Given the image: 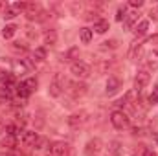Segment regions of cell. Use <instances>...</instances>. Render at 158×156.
Instances as JSON below:
<instances>
[{
  "label": "cell",
  "instance_id": "4",
  "mask_svg": "<svg viewBox=\"0 0 158 156\" xmlns=\"http://www.w3.org/2000/svg\"><path fill=\"white\" fill-rule=\"evenodd\" d=\"M66 84H68L66 92L72 96V99H79V97H83V96L86 94V84H85V83L72 81V83H66Z\"/></svg>",
  "mask_w": 158,
  "mask_h": 156
},
{
  "label": "cell",
  "instance_id": "38",
  "mask_svg": "<svg viewBox=\"0 0 158 156\" xmlns=\"http://www.w3.org/2000/svg\"><path fill=\"white\" fill-rule=\"evenodd\" d=\"M4 129H6V125H4V121H2V119H0V134H2V132H4Z\"/></svg>",
  "mask_w": 158,
  "mask_h": 156
},
{
  "label": "cell",
  "instance_id": "7",
  "mask_svg": "<svg viewBox=\"0 0 158 156\" xmlns=\"http://www.w3.org/2000/svg\"><path fill=\"white\" fill-rule=\"evenodd\" d=\"M37 140H39V134L35 130H24L22 132V138H20L22 145H26V147H33L37 143Z\"/></svg>",
  "mask_w": 158,
  "mask_h": 156
},
{
  "label": "cell",
  "instance_id": "31",
  "mask_svg": "<svg viewBox=\"0 0 158 156\" xmlns=\"http://www.w3.org/2000/svg\"><path fill=\"white\" fill-rule=\"evenodd\" d=\"M109 46H110V48H116L118 42H116V40H105V42H103V48H109Z\"/></svg>",
  "mask_w": 158,
  "mask_h": 156
},
{
  "label": "cell",
  "instance_id": "21",
  "mask_svg": "<svg viewBox=\"0 0 158 156\" xmlns=\"http://www.w3.org/2000/svg\"><path fill=\"white\" fill-rule=\"evenodd\" d=\"M22 83H24V86L30 90V94H31V92L37 88V79H35V77H28V79H24Z\"/></svg>",
  "mask_w": 158,
  "mask_h": 156
},
{
  "label": "cell",
  "instance_id": "26",
  "mask_svg": "<svg viewBox=\"0 0 158 156\" xmlns=\"http://www.w3.org/2000/svg\"><path fill=\"white\" fill-rule=\"evenodd\" d=\"M125 17H127V9L125 7H118V11H116V20H125Z\"/></svg>",
  "mask_w": 158,
  "mask_h": 156
},
{
  "label": "cell",
  "instance_id": "35",
  "mask_svg": "<svg viewBox=\"0 0 158 156\" xmlns=\"http://www.w3.org/2000/svg\"><path fill=\"white\" fill-rule=\"evenodd\" d=\"M142 156H156V154H155L151 149H143V151H142Z\"/></svg>",
  "mask_w": 158,
  "mask_h": 156
},
{
  "label": "cell",
  "instance_id": "30",
  "mask_svg": "<svg viewBox=\"0 0 158 156\" xmlns=\"http://www.w3.org/2000/svg\"><path fill=\"white\" fill-rule=\"evenodd\" d=\"M6 130H7V134H11V136H17V125H6Z\"/></svg>",
  "mask_w": 158,
  "mask_h": 156
},
{
  "label": "cell",
  "instance_id": "8",
  "mask_svg": "<svg viewBox=\"0 0 158 156\" xmlns=\"http://www.w3.org/2000/svg\"><path fill=\"white\" fill-rule=\"evenodd\" d=\"M15 86H17V81L13 77V74H4V76L0 77V92L11 90V88H15Z\"/></svg>",
  "mask_w": 158,
  "mask_h": 156
},
{
  "label": "cell",
  "instance_id": "11",
  "mask_svg": "<svg viewBox=\"0 0 158 156\" xmlns=\"http://www.w3.org/2000/svg\"><path fill=\"white\" fill-rule=\"evenodd\" d=\"M138 11H131V13H127V17H125V20H123V26L127 28V30H132L136 24H138Z\"/></svg>",
  "mask_w": 158,
  "mask_h": 156
},
{
  "label": "cell",
  "instance_id": "1",
  "mask_svg": "<svg viewBox=\"0 0 158 156\" xmlns=\"http://www.w3.org/2000/svg\"><path fill=\"white\" fill-rule=\"evenodd\" d=\"M64 84H66L64 77H63L61 74H55V76H53V79H52V83H50L48 94H50L52 97H59V96L64 92Z\"/></svg>",
  "mask_w": 158,
  "mask_h": 156
},
{
  "label": "cell",
  "instance_id": "17",
  "mask_svg": "<svg viewBox=\"0 0 158 156\" xmlns=\"http://www.w3.org/2000/svg\"><path fill=\"white\" fill-rule=\"evenodd\" d=\"M79 37H81V42H83V44H88V42L92 40V30H90V28H81Z\"/></svg>",
  "mask_w": 158,
  "mask_h": 156
},
{
  "label": "cell",
  "instance_id": "10",
  "mask_svg": "<svg viewBox=\"0 0 158 156\" xmlns=\"http://www.w3.org/2000/svg\"><path fill=\"white\" fill-rule=\"evenodd\" d=\"M121 88V81L118 77H109L107 79V88H105V94L107 96H114Z\"/></svg>",
  "mask_w": 158,
  "mask_h": 156
},
{
  "label": "cell",
  "instance_id": "5",
  "mask_svg": "<svg viewBox=\"0 0 158 156\" xmlns=\"http://www.w3.org/2000/svg\"><path fill=\"white\" fill-rule=\"evenodd\" d=\"M149 81H151L149 72H147V70H140V72L136 74V77H134V90H136V92H142V90L149 84Z\"/></svg>",
  "mask_w": 158,
  "mask_h": 156
},
{
  "label": "cell",
  "instance_id": "12",
  "mask_svg": "<svg viewBox=\"0 0 158 156\" xmlns=\"http://www.w3.org/2000/svg\"><path fill=\"white\" fill-rule=\"evenodd\" d=\"M147 30H149V20H138V24L134 26V33H136V37L145 35Z\"/></svg>",
  "mask_w": 158,
  "mask_h": 156
},
{
  "label": "cell",
  "instance_id": "6",
  "mask_svg": "<svg viewBox=\"0 0 158 156\" xmlns=\"http://www.w3.org/2000/svg\"><path fill=\"white\" fill-rule=\"evenodd\" d=\"M50 151H52V156H68L70 154V147L64 142H55L50 147Z\"/></svg>",
  "mask_w": 158,
  "mask_h": 156
},
{
  "label": "cell",
  "instance_id": "28",
  "mask_svg": "<svg viewBox=\"0 0 158 156\" xmlns=\"http://www.w3.org/2000/svg\"><path fill=\"white\" fill-rule=\"evenodd\" d=\"M48 142H46V138H40L39 136V140H37V143L33 145V149H37V151H40V149H44V145H46Z\"/></svg>",
  "mask_w": 158,
  "mask_h": 156
},
{
  "label": "cell",
  "instance_id": "29",
  "mask_svg": "<svg viewBox=\"0 0 158 156\" xmlns=\"http://www.w3.org/2000/svg\"><path fill=\"white\" fill-rule=\"evenodd\" d=\"M149 101H151V103H158V86L153 88V92H151V96H149Z\"/></svg>",
  "mask_w": 158,
  "mask_h": 156
},
{
  "label": "cell",
  "instance_id": "16",
  "mask_svg": "<svg viewBox=\"0 0 158 156\" xmlns=\"http://www.w3.org/2000/svg\"><path fill=\"white\" fill-rule=\"evenodd\" d=\"M42 39H44V44H46V46H53V44L57 42V31H55V30H50V31L44 33Z\"/></svg>",
  "mask_w": 158,
  "mask_h": 156
},
{
  "label": "cell",
  "instance_id": "25",
  "mask_svg": "<svg viewBox=\"0 0 158 156\" xmlns=\"http://www.w3.org/2000/svg\"><path fill=\"white\" fill-rule=\"evenodd\" d=\"M2 17H4L6 20H11V18L17 17V11H15V9H6V11L2 13Z\"/></svg>",
  "mask_w": 158,
  "mask_h": 156
},
{
  "label": "cell",
  "instance_id": "3",
  "mask_svg": "<svg viewBox=\"0 0 158 156\" xmlns=\"http://www.w3.org/2000/svg\"><path fill=\"white\" fill-rule=\"evenodd\" d=\"M70 72H72L74 77L86 79L90 76V66H88L86 63H83V61H74V63L70 64Z\"/></svg>",
  "mask_w": 158,
  "mask_h": 156
},
{
  "label": "cell",
  "instance_id": "41",
  "mask_svg": "<svg viewBox=\"0 0 158 156\" xmlns=\"http://www.w3.org/2000/svg\"><path fill=\"white\" fill-rule=\"evenodd\" d=\"M68 156H70V154H68Z\"/></svg>",
  "mask_w": 158,
  "mask_h": 156
},
{
  "label": "cell",
  "instance_id": "15",
  "mask_svg": "<svg viewBox=\"0 0 158 156\" xmlns=\"http://www.w3.org/2000/svg\"><path fill=\"white\" fill-rule=\"evenodd\" d=\"M17 30H19V28H17L15 24H6L4 30H2V37H4V39H13V35L17 33Z\"/></svg>",
  "mask_w": 158,
  "mask_h": 156
},
{
  "label": "cell",
  "instance_id": "40",
  "mask_svg": "<svg viewBox=\"0 0 158 156\" xmlns=\"http://www.w3.org/2000/svg\"><path fill=\"white\" fill-rule=\"evenodd\" d=\"M9 156H19V154H15V153H11V154H9Z\"/></svg>",
  "mask_w": 158,
  "mask_h": 156
},
{
  "label": "cell",
  "instance_id": "13",
  "mask_svg": "<svg viewBox=\"0 0 158 156\" xmlns=\"http://www.w3.org/2000/svg\"><path fill=\"white\" fill-rule=\"evenodd\" d=\"M83 123H85V112H81V114H72V116L68 117V125L74 127V129H77L79 125H83Z\"/></svg>",
  "mask_w": 158,
  "mask_h": 156
},
{
  "label": "cell",
  "instance_id": "2",
  "mask_svg": "<svg viewBox=\"0 0 158 156\" xmlns=\"http://www.w3.org/2000/svg\"><path fill=\"white\" fill-rule=\"evenodd\" d=\"M110 123H112V127H114V129L123 130V129H127V127H129L131 119H129V116H127L123 110H114V112L110 114Z\"/></svg>",
  "mask_w": 158,
  "mask_h": 156
},
{
  "label": "cell",
  "instance_id": "34",
  "mask_svg": "<svg viewBox=\"0 0 158 156\" xmlns=\"http://www.w3.org/2000/svg\"><path fill=\"white\" fill-rule=\"evenodd\" d=\"M13 48L15 50H20V51H26V46H20V42H13Z\"/></svg>",
  "mask_w": 158,
  "mask_h": 156
},
{
  "label": "cell",
  "instance_id": "14",
  "mask_svg": "<svg viewBox=\"0 0 158 156\" xmlns=\"http://www.w3.org/2000/svg\"><path fill=\"white\" fill-rule=\"evenodd\" d=\"M94 30H96V33H105V31L109 30V20L98 18V20L94 22Z\"/></svg>",
  "mask_w": 158,
  "mask_h": 156
},
{
  "label": "cell",
  "instance_id": "33",
  "mask_svg": "<svg viewBox=\"0 0 158 156\" xmlns=\"http://www.w3.org/2000/svg\"><path fill=\"white\" fill-rule=\"evenodd\" d=\"M147 44H158V33L153 35V37H149V39H147Z\"/></svg>",
  "mask_w": 158,
  "mask_h": 156
},
{
  "label": "cell",
  "instance_id": "23",
  "mask_svg": "<svg viewBox=\"0 0 158 156\" xmlns=\"http://www.w3.org/2000/svg\"><path fill=\"white\" fill-rule=\"evenodd\" d=\"M33 57H35V61H44V59H46V48H44V46L35 48V51H33Z\"/></svg>",
  "mask_w": 158,
  "mask_h": 156
},
{
  "label": "cell",
  "instance_id": "37",
  "mask_svg": "<svg viewBox=\"0 0 158 156\" xmlns=\"http://www.w3.org/2000/svg\"><path fill=\"white\" fill-rule=\"evenodd\" d=\"M149 17H151V18H155V20H158V11H151V13H149Z\"/></svg>",
  "mask_w": 158,
  "mask_h": 156
},
{
  "label": "cell",
  "instance_id": "24",
  "mask_svg": "<svg viewBox=\"0 0 158 156\" xmlns=\"http://www.w3.org/2000/svg\"><path fill=\"white\" fill-rule=\"evenodd\" d=\"M149 59H151V61H149V66H151V68H158V51H153V53L149 55Z\"/></svg>",
  "mask_w": 158,
  "mask_h": 156
},
{
  "label": "cell",
  "instance_id": "22",
  "mask_svg": "<svg viewBox=\"0 0 158 156\" xmlns=\"http://www.w3.org/2000/svg\"><path fill=\"white\" fill-rule=\"evenodd\" d=\"M17 94H19V97H28L30 96V90L24 86V83H17Z\"/></svg>",
  "mask_w": 158,
  "mask_h": 156
},
{
  "label": "cell",
  "instance_id": "32",
  "mask_svg": "<svg viewBox=\"0 0 158 156\" xmlns=\"http://www.w3.org/2000/svg\"><path fill=\"white\" fill-rule=\"evenodd\" d=\"M131 6L132 7H142L143 6V0H131Z\"/></svg>",
  "mask_w": 158,
  "mask_h": 156
},
{
  "label": "cell",
  "instance_id": "9",
  "mask_svg": "<svg viewBox=\"0 0 158 156\" xmlns=\"http://www.w3.org/2000/svg\"><path fill=\"white\" fill-rule=\"evenodd\" d=\"M99 151H101V140H99V138L90 140V142L86 143V147H85V153H86V156H94V154H98Z\"/></svg>",
  "mask_w": 158,
  "mask_h": 156
},
{
  "label": "cell",
  "instance_id": "36",
  "mask_svg": "<svg viewBox=\"0 0 158 156\" xmlns=\"http://www.w3.org/2000/svg\"><path fill=\"white\" fill-rule=\"evenodd\" d=\"M26 33H28V37H30V39H35V37H37V33H33V31H31V28H26Z\"/></svg>",
  "mask_w": 158,
  "mask_h": 156
},
{
  "label": "cell",
  "instance_id": "20",
  "mask_svg": "<svg viewBox=\"0 0 158 156\" xmlns=\"http://www.w3.org/2000/svg\"><path fill=\"white\" fill-rule=\"evenodd\" d=\"M13 70L15 72H28L30 70V64L24 63V59H20V61H15L13 63Z\"/></svg>",
  "mask_w": 158,
  "mask_h": 156
},
{
  "label": "cell",
  "instance_id": "27",
  "mask_svg": "<svg viewBox=\"0 0 158 156\" xmlns=\"http://www.w3.org/2000/svg\"><path fill=\"white\" fill-rule=\"evenodd\" d=\"M13 9L15 11H26L28 9V4L26 2H17V4H13Z\"/></svg>",
  "mask_w": 158,
  "mask_h": 156
},
{
  "label": "cell",
  "instance_id": "39",
  "mask_svg": "<svg viewBox=\"0 0 158 156\" xmlns=\"http://www.w3.org/2000/svg\"><path fill=\"white\" fill-rule=\"evenodd\" d=\"M155 142H156V145H158V132L155 134Z\"/></svg>",
  "mask_w": 158,
  "mask_h": 156
},
{
  "label": "cell",
  "instance_id": "19",
  "mask_svg": "<svg viewBox=\"0 0 158 156\" xmlns=\"http://www.w3.org/2000/svg\"><path fill=\"white\" fill-rule=\"evenodd\" d=\"M2 145H4V147H7V149H15V147H17V136L7 134V136L2 140Z\"/></svg>",
  "mask_w": 158,
  "mask_h": 156
},
{
  "label": "cell",
  "instance_id": "18",
  "mask_svg": "<svg viewBox=\"0 0 158 156\" xmlns=\"http://www.w3.org/2000/svg\"><path fill=\"white\" fill-rule=\"evenodd\" d=\"M109 151L112 156H121L123 154V149H121V143L119 142H110L109 143Z\"/></svg>",
  "mask_w": 158,
  "mask_h": 156
}]
</instances>
